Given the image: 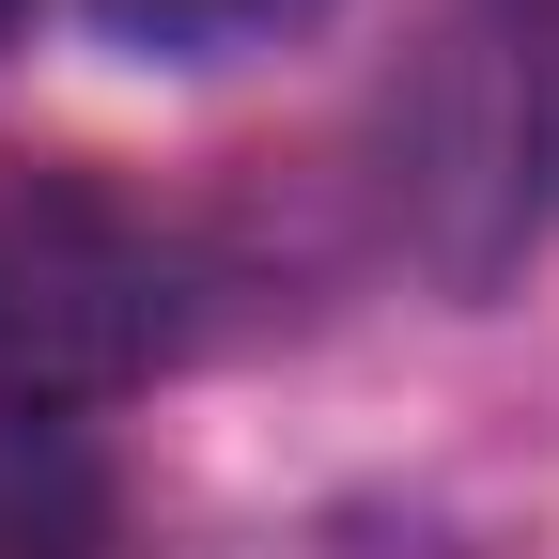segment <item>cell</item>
<instances>
[{
    "instance_id": "6da1fadb",
    "label": "cell",
    "mask_w": 559,
    "mask_h": 559,
    "mask_svg": "<svg viewBox=\"0 0 559 559\" xmlns=\"http://www.w3.org/2000/svg\"><path fill=\"white\" fill-rule=\"evenodd\" d=\"M187 342L171 234L109 202L94 171H0V419L124 404Z\"/></svg>"
},
{
    "instance_id": "3957f363",
    "label": "cell",
    "mask_w": 559,
    "mask_h": 559,
    "mask_svg": "<svg viewBox=\"0 0 559 559\" xmlns=\"http://www.w3.org/2000/svg\"><path fill=\"white\" fill-rule=\"evenodd\" d=\"M0 32H16V0H0Z\"/></svg>"
},
{
    "instance_id": "7a4b0ae2",
    "label": "cell",
    "mask_w": 559,
    "mask_h": 559,
    "mask_svg": "<svg viewBox=\"0 0 559 559\" xmlns=\"http://www.w3.org/2000/svg\"><path fill=\"white\" fill-rule=\"evenodd\" d=\"M311 16H326V0H94V32L140 47V62H234V47H280Z\"/></svg>"
}]
</instances>
